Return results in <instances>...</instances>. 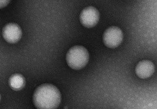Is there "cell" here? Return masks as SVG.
<instances>
[{"mask_svg":"<svg viewBox=\"0 0 157 109\" xmlns=\"http://www.w3.org/2000/svg\"><path fill=\"white\" fill-rule=\"evenodd\" d=\"M33 101L37 109H56L61 101V92L52 84H44L36 89Z\"/></svg>","mask_w":157,"mask_h":109,"instance_id":"1","label":"cell"},{"mask_svg":"<svg viewBox=\"0 0 157 109\" xmlns=\"http://www.w3.org/2000/svg\"><path fill=\"white\" fill-rule=\"evenodd\" d=\"M66 61L70 68L79 70L84 68L89 61V54L87 49L82 46L71 47L66 55Z\"/></svg>","mask_w":157,"mask_h":109,"instance_id":"2","label":"cell"},{"mask_svg":"<svg viewBox=\"0 0 157 109\" xmlns=\"http://www.w3.org/2000/svg\"><path fill=\"white\" fill-rule=\"evenodd\" d=\"M123 34L122 30L116 26L109 27L105 30L103 40L104 44L108 47L115 48L122 42Z\"/></svg>","mask_w":157,"mask_h":109,"instance_id":"3","label":"cell"},{"mask_svg":"<svg viewBox=\"0 0 157 109\" xmlns=\"http://www.w3.org/2000/svg\"><path fill=\"white\" fill-rule=\"evenodd\" d=\"M100 19V13L94 7H87L82 9L80 13L79 20L81 23L87 28L94 27Z\"/></svg>","mask_w":157,"mask_h":109,"instance_id":"4","label":"cell"},{"mask_svg":"<svg viewBox=\"0 0 157 109\" xmlns=\"http://www.w3.org/2000/svg\"><path fill=\"white\" fill-rule=\"evenodd\" d=\"M2 36L7 42L15 43L21 39L22 31L20 27L17 24L9 23L3 28Z\"/></svg>","mask_w":157,"mask_h":109,"instance_id":"5","label":"cell"},{"mask_svg":"<svg viewBox=\"0 0 157 109\" xmlns=\"http://www.w3.org/2000/svg\"><path fill=\"white\" fill-rule=\"evenodd\" d=\"M155 72V66L152 62L144 60L140 61L135 68V73L137 76L142 79L148 78Z\"/></svg>","mask_w":157,"mask_h":109,"instance_id":"6","label":"cell"},{"mask_svg":"<svg viewBox=\"0 0 157 109\" xmlns=\"http://www.w3.org/2000/svg\"><path fill=\"white\" fill-rule=\"evenodd\" d=\"M9 85L14 90H21L25 85V78L21 74H14L9 79Z\"/></svg>","mask_w":157,"mask_h":109,"instance_id":"7","label":"cell"},{"mask_svg":"<svg viewBox=\"0 0 157 109\" xmlns=\"http://www.w3.org/2000/svg\"><path fill=\"white\" fill-rule=\"evenodd\" d=\"M10 2L9 1H0V8H2L8 5Z\"/></svg>","mask_w":157,"mask_h":109,"instance_id":"8","label":"cell"}]
</instances>
